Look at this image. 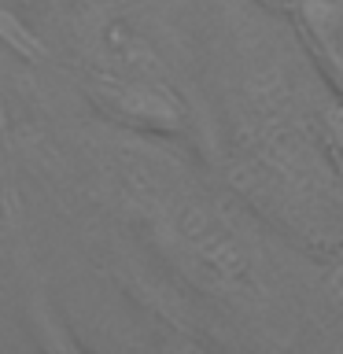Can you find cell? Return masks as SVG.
<instances>
[{"mask_svg": "<svg viewBox=\"0 0 343 354\" xmlns=\"http://www.w3.org/2000/svg\"><path fill=\"white\" fill-rule=\"evenodd\" d=\"M259 30H240L237 74L221 115L207 122L203 151L266 225L310 254H328L343 243V181L317 122L328 82L295 26Z\"/></svg>", "mask_w": 343, "mask_h": 354, "instance_id": "1", "label": "cell"}, {"mask_svg": "<svg viewBox=\"0 0 343 354\" xmlns=\"http://www.w3.org/2000/svg\"><path fill=\"white\" fill-rule=\"evenodd\" d=\"M100 177L129 221L144 225L163 262L199 295L240 310L273 299V225L254 214L225 181H210L163 133L115 126L100 140Z\"/></svg>", "mask_w": 343, "mask_h": 354, "instance_id": "2", "label": "cell"}, {"mask_svg": "<svg viewBox=\"0 0 343 354\" xmlns=\"http://www.w3.org/2000/svg\"><path fill=\"white\" fill-rule=\"evenodd\" d=\"M321 77L343 93V0H299L288 15Z\"/></svg>", "mask_w": 343, "mask_h": 354, "instance_id": "3", "label": "cell"}, {"mask_svg": "<svg viewBox=\"0 0 343 354\" xmlns=\"http://www.w3.org/2000/svg\"><path fill=\"white\" fill-rule=\"evenodd\" d=\"M317 259L321 270L314 277V310L321 314V325L343 328V243Z\"/></svg>", "mask_w": 343, "mask_h": 354, "instance_id": "4", "label": "cell"}, {"mask_svg": "<svg viewBox=\"0 0 343 354\" xmlns=\"http://www.w3.org/2000/svg\"><path fill=\"white\" fill-rule=\"evenodd\" d=\"M317 122H321V137H325V148L332 155L340 170V181H343V93L328 85V93L321 96V107H317Z\"/></svg>", "mask_w": 343, "mask_h": 354, "instance_id": "5", "label": "cell"}, {"mask_svg": "<svg viewBox=\"0 0 343 354\" xmlns=\"http://www.w3.org/2000/svg\"><path fill=\"white\" fill-rule=\"evenodd\" d=\"M254 4H259L262 11H270V15H292V11L299 8V0H254Z\"/></svg>", "mask_w": 343, "mask_h": 354, "instance_id": "6", "label": "cell"}]
</instances>
